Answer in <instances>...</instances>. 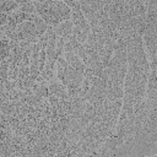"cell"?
<instances>
[{
  "instance_id": "obj_1",
  "label": "cell",
  "mask_w": 157,
  "mask_h": 157,
  "mask_svg": "<svg viewBox=\"0 0 157 157\" xmlns=\"http://www.w3.org/2000/svg\"><path fill=\"white\" fill-rule=\"evenodd\" d=\"M150 153H153V145L147 130L140 132L136 137H134L119 151H117V155L123 156H144Z\"/></svg>"
},
{
  "instance_id": "obj_2",
  "label": "cell",
  "mask_w": 157,
  "mask_h": 157,
  "mask_svg": "<svg viewBox=\"0 0 157 157\" xmlns=\"http://www.w3.org/2000/svg\"><path fill=\"white\" fill-rule=\"evenodd\" d=\"M147 131L150 134V137H151V141H152V145H153V152H156L157 151V121Z\"/></svg>"
}]
</instances>
